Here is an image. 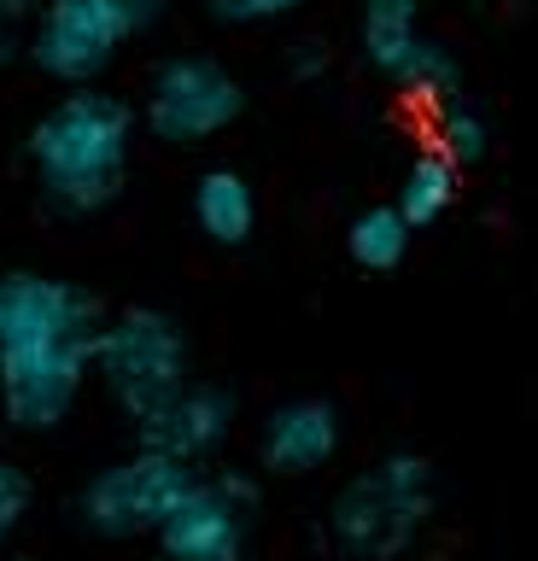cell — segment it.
<instances>
[{
	"mask_svg": "<svg viewBox=\"0 0 538 561\" xmlns=\"http://www.w3.org/2000/svg\"><path fill=\"white\" fill-rule=\"evenodd\" d=\"M30 508H36V485H30V473L0 456V550L19 538V526L30 520Z\"/></svg>",
	"mask_w": 538,
	"mask_h": 561,
	"instance_id": "17",
	"label": "cell"
},
{
	"mask_svg": "<svg viewBox=\"0 0 538 561\" xmlns=\"http://www.w3.org/2000/svg\"><path fill=\"white\" fill-rule=\"evenodd\" d=\"M194 473L199 468H182L159 450L135 445L77 491V520L94 538H152L170 508L182 503V491L194 485Z\"/></svg>",
	"mask_w": 538,
	"mask_h": 561,
	"instance_id": "7",
	"label": "cell"
},
{
	"mask_svg": "<svg viewBox=\"0 0 538 561\" xmlns=\"http://www.w3.org/2000/svg\"><path fill=\"white\" fill-rule=\"evenodd\" d=\"M410 240H415V228L398 217L392 205L357 210L352 228H345V252H352V263H357V270H369V275L398 270V263L410 257Z\"/></svg>",
	"mask_w": 538,
	"mask_h": 561,
	"instance_id": "14",
	"label": "cell"
},
{
	"mask_svg": "<svg viewBox=\"0 0 538 561\" xmlns=\"http://www.w3.org/2000/svg\"><path fill=\"white\" fill-rule=\"evenodd\" d=\"M229 438H234V398L211 380H187L182 392L164 398L147 421H135V445L159 450L182 468L217 462Z\"/></svg>",
	"mask_w": 538,
	"mask_h": 561,
	"instance_id": "9",
	"label": "cell"
},
{
	"mask_svg": "<svg viewBox=\"0 0 538 561\" xmlns=\"http://www.w3.org/2000/svg\"><path fill=\"white\" fill-rule=\"evenodd\" d=\"M287 65H293V77H299V82H310V77H322V70H328V53H322V42H299Z\"/></svg>",
	"mask_w": 538,
	"mask_h": 561,
	"instance_id": "20",
	"label": "cell"
},
{
	"mask_svg": "<svg viewBox=\"0 0 538 561\" xmlns=\"http://www.w3.org/2000/svg\"><path fill=\"white\" fill-rule=\"evenodd\" d=\"M164 18V0H42L24 53L42 77L65 88H89L124 59L129 42Z\"/></svg>",
	"mask_w": 538,
	"mask_h": 561,
	"instance_id": "4",
	"label": "cell"
},
{
	"mask_svg": "<svg viewBox=\"0 0 538 561\" xmlns=\"http://www.w3.org/2000/svg\"><path fill=\"white\" fill-rule=\"evenodd\" d=\"M194 222L211 245H247L257 228V193L240 170L217 164L194 182Z\"/></svg>",
	"mask_w": 538,
	"mask_h": 561,
	"instance_id": "11",
	"label": "cell"
},
{
	"mask_svg": "<svg viewBox=\"0 0 538 561\" xmlns=\"http://www.w3.org/2000/svg\"><path fill=\"white\" fill-rule=\"evenodd\" d=\"M36 7L42 0H0V70L24 53V35L36 24Z\"/></svg>",
	"mask_w": 538,
	"mask_h": 561,
	"instance_id": "19",
	"label": "cell"
},
{
	"mask_svg": "<svg viewBox=\"0 0 538 561\" xmlns=\"http://www.w3.org/2000/svg\"><path fill=\"white\" fill-rule=\"evenodd\" d=\"M340 438H345V427L328 398H287L257 427V462L270 473H282V480H305V473L334 462Z\"/></svg>",
	"mask_w": 538,
	"mask_h": 561,
	"instance_id": "10",
	"label": "cell"
},
{
	"mask_svg": "<svg viewBox=\"0 0 538 561\" xmlns=\"http://www.w3.org/2000/svg\"><path fill=\"white\" fill-rule=\"evenodd\" d=\"M100 298L77 280L0 275V410L19 433H54L94 380Z\"/></svg>",
	"mask_w": 538,
	"mask_h": 561,
	"instance_id": "1",
	"label": "cell"
},
{
	"mask_svg": "<svg viewBox=\"0 0 538 561\" xmlns=\"http://www.w3.org/2000/svg\"><path fill=\"white\" fill-rule=\"evenodd\" d=\"M94 380L129 421H147L164 398H176L187 380V333L170 310L129 305L100 322L94 333Z\"/></svg>",
	"mask_w": 538,
	"mask_h": 561,
	"instance_id": "5",
	"label": "cell"
},
{
	"mask_svg": "<svg viewBox=\"0 0 538 561\" xmlns=\"http://www.w3.org/2000/svg\"><path fill=\"white\" fill-rule=\"evenodd\" d=\"M7 561H36V556H7Z\"/></svg>",
	"mask_w": 538,
	"mask_h": 561,
	"instance_id": "21",
	"label": "cell"
},
{
	"mask_svg": "<svg viewBox=\"0 0 538 561\" xmlns=\"http://www.w3.org/2000/svg\"><path fill=\"white\" fill-rule=\"evenodd\" d=\"M398 88H404L410 100H422V105H445V100L462 94V70H457V59H450L439 42L422 35V47L410 53L404 70H398Z\"/></svg>",
	"mask_w": 538,
	"mask_h": 561,
	"instance_id": "16",
	"label": "cell"
},
{
	"mask_svg": "<svg viewBox=\"0 0 538 561\" xmlns=\"http://www.w3.org/2000/svg\"><path fill=\"white\" fill-rule=\"evenodd\" d=\"M427 152H439L445 164H480L485 152H492V123H485L480 105H468L462 94L457 100H445V105H433V147Z\"/></svg>",
	"mask_w": 538,
	"mask_h": 561,
	"instance_id": "15",
	"label": "cell"
},
{
	"mask_svg": "<svg viewBox=\"0 0 538 561\" xmlns=\"http://www.w3.org/2000/svg\"><path fill=\"white\" fill-rule=\"evenodd\" d=\"M415 47H422V0H363V59L380 77L398 82Z\"/></svg>",
	"mask_w": 538,
	"mask_h": 561,
	"instance_id": "12",
	"label": "cell"
},
{
	"mask_svg": "<svg viewBox=\"0 0 538 561\" xmlns=\"http://www.w3.org/2000/svg\"><path fill=\"white\" fill-rule=\"evenodd\" d=\"M305 0H205V12L217 24H275V18H293Z\"/></svg>",
	"mask_w": 538,
	"mask_h": 561,
	"instance_id": "18",
	"label": "cell"
},
{
	"mask_svg": "<svg viewBox=\"0 0 538 561\" xmlns=\"http://www.w3.org/2000/svg\"><path fill=\"white\" fill-rule=\"evenodd\" d=\"M433 508H439L433 462L415 450H387L375 468L340 485L334 508H328V538L352 561H398L427 533Z\"/></svg>",
	"mask_w": 538,
	"mask_h": 561,
	"instance_id": "3",
	"label": "cell"
},
{
	"mask_svg": "<svg viewBox=\"0 0 538 561\" xmlns=\"http://www.w3.org/2000/svg\"><path fill=\"white\" fill-rule=\"evenodd\" d=\"M457 193H462V170H457V164H445L439 152H415V164L404 170V182H398L392 210H398L410 228H433V222L450 217Z\"/></svg>",
	"mask_w": 538,
	"mask_h": 561,
	"instance_id": "13",
	"label": "cell"
},
{
	"mask_svg": "<svg viewBox=\"0 0 538 561\" xmlns=\"http://www.w3.org/2000/svg\"><path fill=\"white\" fill-rule=\"evenodd\" d=\"M257 520V485L247 473H194V485L182 491V503L164 515L159 538V561H240L247 556Z\"/></svg>",
	"mask_w": 538,
	"mask_h": 561,
	"instance_id": "8",
	"label": "cell"
},
{
	"mask_svg": "<svg viewBox=\"0 0 538 561\" xmlns=\"http://www.w3.org/2000/svg\"><path fill=\"white\" fill-rule=\"evenodd\" d=\"M240 112H247V88L229 65H217L211 53H170L164 65H152L147 100L135 117L164 147H205L229 135Z\"/></svg>",
	"mask_w": 538,
	"mask_h": 561,
	"instance_id": "6",
	"label": "cell"
},
{
	"mask_svg": "<svg viewBox=\"0 0 538 561\" xmlns=\"http://www.w3.org/2000/svg\"><path fill=\"white\" fill-rule=\"evenodd\" d=\"M135 105L100 82L65 88L30 129V170L59 217H94L117 205L135 152Z\"/></svg>",
	"mask_w": 538,
	"mask_h": 561,
	"instance_id": "2",
	"label": "cell"
}]
</instances>
